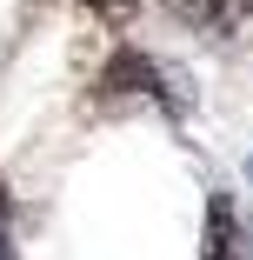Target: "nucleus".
<instances>
[{
	"mask_svg": "<svg viewBox=\"0 0 253 260\" xmlns=\"http://www.w3.org/2000/svg\"><path fill=\"white\" fill-rule=\"evenodd\" d=\"M246 180H253V160H246Z\"/></svg>",
	"mask_w": 253,
	"mask_h": 260,
	"instance_id": "39448f33",
	"label": "nucleus"
},
{
	"mask_svg": "<svg viewBox=\"0 0 253 260\" xmlns=\"http://www.w3.org/2000/svg\"><path fill=\"white\" fill-rule=\"evenodd\" d=\"M200 260H240V220H233L227 200L207 207V253H200Z\"/></svg>",
	"mask_w": 253,
	"mask_h": 260,
	"instance_id": "f03ea898",
	"label": "nucleus"
},
{
	"mask_svg": "<svg viewBox=\"0 0 253 260\" xmlns=\"http://www.w3.org/2000/svg\"><path fill=\"white\" fill-rule=\"evenodd\" d=\"M87 7H93V14H107V20H127V14H133V0H87Z\"/></svg>",
	"mask_w": 253,
	"mask_h": 260,
	"instance_id": "20e7f679",
	"label": "nucleus"
},
{
	"mask_svg": "<svg viewBox=\"0 0 253 260\" xmlns=\"http://www.w3.org/2000/svg\"><path fill=\"white\" fill-rule=\"evenodd\" d=\"M107 87H120V93H160L167 100V74L147 60V54H114L107 60Z\"/></svg>",
	"mask_w": 253,
	"mask_h": 260,
	"instance_id": "f257e3e1",
	"label": "nucleus"
},
{
	"mask_svg": "<svg viewBox=\"0 0 253 260\" xmlns=\"http://www.w3.org/2000/svg\"><path fill=\"white\" fill-rule=\"evenodd\" d=\"M167 7H173L180 20H193V27H213V20L227 14V0H167Z\"/></svg>",
	"mask_w": 253,
	"mask_h": 260,
	"instance_id": "7ed1b4c3",
	"label": "nucleus"
}]
</instances>
